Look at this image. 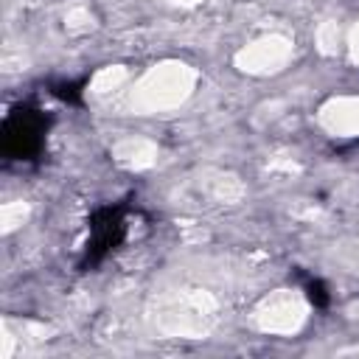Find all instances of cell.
<instances>
[{"mask_svg": "<svg viewBox=\"0 0 359 359\" xmlns=\"http://www.w3.org/2000/svg\"><path fill=\"white\" fill-rule=\"evenodd\" d=\"M196 87V70L185 62H160L149 67L132 87V109L168 112L188 101Z\"/></svg>", "mask_w": 359, "mask_h": 359, "instance_id": "6da1fadb", "label": "cell"}, {"mask_svg": "<svg viewBox=\"0 0 359 359\" xmlns=\"http://www.w3.org/2000/svg\"><path fill=\"white\" fill-rule=\"evenodd\" d=\"M210 320H213V303L202 292H185L177 300L165 303V309L157 314L160 328L174 337L205 334Z\"/></svg>", "mask_w": 359, "mask_h": 359, "instance_id": "7a4b0ae2", "label": "cell"}, {"mask_svg": "<svg viewBox=\"0 0 359 359\" xmlns=\"http://www.w3.org/2000/svg\"><path fill=\"white\" fill-rule=\"evenodd\" d=\"M252 317L266 334H294L306 323V300L294 289H278L255 306Z\"/></svg>", "mask_w": 359, "mask_h": 359, "instance_id": "3957f363", "label": "cell"}, {"mask_svg": "<svg viewBox=\"0 0 359 359\" xmlns=\"http://www.w3.org/2000/svg\"><path fill=\"white\" fill-rule=\"evenodd\" d=\"M292 56H294V45L289 36L266 34L236 53V67L250 76H272L280 73L292 62Z\"/></svg>", "mask_w": 359, "mask_h": 359, "instance_id": "277c9868", "label": "cell"}, {"mask_svg": "<svg viewBox=\"0 0 359 359\" xmlns=\"http://www.w3.org/2000/svg\"><path fill=\"white\" fill-rule=\"evenodd\" d=\"M320 123L337 137H359V95H337L320 107Z\"/></svg>", "mask_w": 359, "mask_h": 359, "instance_id": "5b68a950", "label": "cell"}, {"mask_svg": "<svg viewBox=\"0 0 359 359\" xmlns=\"http://www.w3.org/2000/svg\"><path fill=\"white\" fill-rule=\"evenodd\" d=\"M112 154H115V160L121 165H126L132 171H143V168H149V165L157 163V143L149 140V137H135L132 135V137L118 140L115 149H112Z\"/></svg>", "mask_w": 359, "mask_h": 359, "instance_id": "8992f818", "label": "cell"}, {"mask_svg": "<svg viewBox=\"0 0 359 359\" xmlns=\"http://www.w3.org/2000/svg\"><path fill=\"white\" fill-rule=\"evenodd\" d=\"M126 79H129V73H126L123 65H109V67H104V70L95 73V79L90 84V93L93 95H109V93L121 90L126 84Z\"/></svg>", "mask_w": 359, "mask_h": 359, "instance_id": "52a82bcc", "label": "cell"}, {"mask_svg": "<svg viewBox=\"0 0 359 359\" xmlns=\"http://www.w3.org/2000/svg\"><path fill=\"white\" fill-rule=\"evenodd\" d=\"M65 28L70 34H87L93 28V11L84 3H70L65 11Z\"/></svg>", "mask_w": 359, "mask_h": 359, "instance_id": "ba28073f", "label": "cell"}, {"mask_svg": "<svg viewBox=\"0 0 359 359\" xmlns=\"http://www.w3.org/2000/svg\"><path fill=\"white\" fill-rule=\"evenodd\" d=\"M28 216V205L25 202H6L3 210H0V219H3V230L11 233L14 227H20Z\"/></svg>", "mask_w": 359, "mask_h": 359, "instance_id": "9c48e42d", "label": "cell"}, {"mask_svg": "<svg viewBox=\"0 0 359 359\" xmlns=\"http://www.w3.org/2000/svg\"><path fill=\"white\" fill-rule=\"evenodd\" d=\"M348 50H351V59L359 65V22H356L353 31L348 34Z\"/></svg>", "mask_w": 359, "mask_h": 359, "instance_id": "30bf717a", "label": "cell"}]
</instances>
